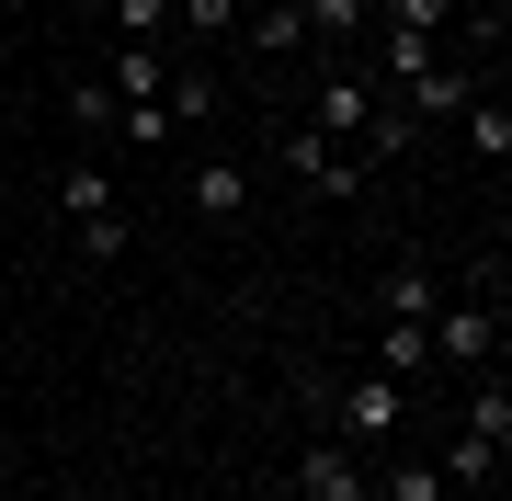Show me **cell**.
Masks as SVG:
<instances>
[{"instance_id": "ffe728a7", "label": "cell", "mask_w": 512, "mask_h": 501, "mask_svg": "<svg viewBox=\"0 0 512 501\" xmlns=\"http://www.w3.org/2000/svg\"><path fill=\"white\" fill-rule=\"evenodd\" d=\"M171 23H183V35H228L239 0H171Z\"/></svg>"}, {"instance_id": "ac0fdd59", "label": "cell", "mask_w": 512, "mask_h": 501, "mask_svg": "<svg viewBox=\"0 0 512 501\" xmlns=\"http://www.w3.org/2000/svg\"><path fill=\"white\" fill-rule=\"evenodd\" d=\"M171 137H183V126H171V103H126V149H171Z\"/></svg>"}, {"instance_id": "4fadbf2b", "label": "cell", "mask_w": 512, "mask_h": 501, "mask_svg": "<svg viewBox=\"0 0 512 501\" xmlns=\"http://www.w3.org/2000/svg\"><path fill=\"white\" fill-rule=\"evenodd\" d=\"M467 149L490 160V171L512 160V103H501V92H467Z\"/></svg>"}, {"instance_id": "30bf717a", "label": "cell", "mask_w": 512, "mask_h": 501, "mask_svg": "<svg viewBox=\"0 0 512 501\" xmlns=\"http://www.w3.org/2000/svg\"><path fill=\"white\" fill-rule=\"evenodd\" d=\"M103 205H114V171H103V160H69V171H57V217H69V228L103 217Z\"/></svg>"}, {"instance_id": "ba28073f", "label": "cell", "mask_w": 512, "mask_h": 501, "mask_svg": "<svg viewBox=\"0 0 512 501\" xmlns=\"http://www.w3.org/2000/svg\"><path fill=\"white\" fill-rule=\"evenodd\" d=\"M501 456H512V445H490V433H456L433 467H444V490H490V479H501Z\"/></svg>"}, {"instance_id": "3957f363", "label": "cell", "mask_w": 512, "mask_h": 501, "mask_svg": "<svg viewBox=\"0 0 512 501\" xmlns=\"http://www.w3.org/2000/svg\"><path fill=\"white\" fill-rule=\"evenodd\" d=\"M330 422H342L353 445H399L410 433V388L399 376H353V388H330Z\"/></svg>"}, {"instance_id": "9a60e30c", "label": "cell", "mask_w": 512, "mask_h": 501, "mask_svg": "<svg viewBox=\"0 0 512 501\" xmlns=\"http://www.w3.org/2000/svg\"><path fill=\"white\" fill-rule=\"evenodd\" d=\"M376 501H456V490H444V467H421V456H399V467H387V490Z\"/></svg>"}, {"instance_id": "d6986e66", "label": "cell", "mask_w": 512, "mask_h": 501, "mask_svg": "<svg viewBox=\"0 0 512 501\" xmlns=\"http://www.w3.org/2000/svg\"><path fill=\"white\" fill-rule=\"evenodd\" d=\"M80 262H126V217H114V205H103V217H80Z\"/></svg>"}, {"instance_id": "52a82bcc", "label": "cell", "mask_w": 512, "mask_h": 501, "mask_svg": "<svg viewBox=\"0 0 512 501\" xmlns=\"http://www.w3.org/2000/svg\"><path fill=\"white\" fill-rule=\"evenodd\" d=\"M376 376H399V388L433 376V331H421V319H387V331H376Z\"/></svg>"}, {"instance_id": "7c38bea8", "label": "cell", "mask_w": 512, "mask_h": 501, "mask_svg": "<svg viewBox=\"0 0 512 501\" xmlns=\"http://www.w3.org/2000/svg\"><path fill=\"white\" fill-rule=\"evenodd\" d=\"M433 308H444V285L421 274V262H399V274L376 285V319H433Z\"/></svg>"}, {"instance_id": "6da1fadb", "label": "cell", "mask_w": 512, "mask_h": 501, "mask_svg": "<svg viewBox=\"0 0 512 501\" xmlns=\"http://www.w3.org/2000/svg\"><path fill=\"white\" fill-rule=\"evenodd\" d=\"M421 331H433V365H456V376H490L501 365V297H444Z\"/></svg>"}, {"instance_id": "8992f818", "label": "cell", "mask_w": 512, "mask_h": 501, "mask_svg": "<svg viewBox=\"0 0 512 501\" xmlns=\"http://www.w3.org/2000/svg\"><path fill=\"white\" fill-rule=\"evenodd\" d=\"M103 92H114V103H160V92H171V57H160V46H114V80H103Z\"/></svg>"}, {"instance_id": "5b68a950", "label": "cell", "mask_w": 512, "mask_h": 501, "mask_svg": "<svg viewBox=\"0 0 512 501\" xmlns=\"http://www.w3.org/2000/svg\"><path fill=\"white\" fill-rule=\"evenodd\" d=\"M399 92H410V103H399V114H410V126H433V114H467V92H478V80L456 69V57H433V69H410V80H399Z\"/></svg>"}, {"instance_id": "44dd1931", "label": "cell", "mask_w": 512, "mask_h": 501, "mask_svg": "<svg viewBox=\"0 0 512 501\" xmlns=\"http://www.w3.org/2000/svg\"><path fill=\"white\" fill-rule=\"evenodd\" d=\"M296 35H308V23H296V0H274V12H262V23H251V46H262V57H285Z\"/></svg>"}, {"instance_id": "277c9868", "label": "cell", "mask_w": 512, "mask_h": 501, "mask_svg": "<svg viewBox=\"0 0 512 501\" xmlns=\"http://www.w3.org/2000/svg\"><path fill=\"white\" fill-rule=\"evenodd\" d=\"M296 501H376V479L342 445H308V456H296Z\"/></svg>"}, {"instance_id": "2e32d148", "label": "cell", "mask_w": 512, "mask_h": 501, "mask_svg": "<svg viewBox=\"0 0 512 501\" xmlns=\"http://www.w3.org/2000/svg\"><path fill=\"white\" fill-rule=\"evenodd\" d=\"M114 35H126V46H160L171 35V0H114Z\"/></svg>"}, {"instance_id": "9c48e42d", "label": "cell", "mask_w": 512, "mask_h": 501, "mask_svg": "<svg viewBox=\"0 0 512 501\" xmlns=\"http://www.w3.org/2000/svg\"><path fill=\"white\" fill-rule=\"evenodd\" d=\"M376 23L410 35V46H444V35H456V0H376Z\"/></svg>"}, {"instance_id": "5bb4252c", "label": "cell", "mask_w": 512, "mask_h": 501, "mask_svg": "<svg viewBox=\"0 0 512 501\" xmlns=\"http://www.w3.org/2000/svg\"><path fill=\"white\" fill-rule=\"evenodd\" d=\"M296 23H308L319 46H353V35L376 23V0H296Z\"/></svg>"}, {"instance_id": "8fae6325", "label": "cell", "mask_w": 512, "mask_h": 501, "mask_svg": "<svg viewBox=\"0 0 512 501\" xmlns=\"http://www.w3.org/2000/svg\"><path fill=\"white\" fill-rule=\"evenodd\" d=\"M251 205V171L239 160H194V217H239Z\"/></svg>"}, {"instance_id": "7a4b0ae2", "label": "cell", "mask_w": 512, "mask_h": 501, "mask_svg": "<svg viewBox=\"0 0 512 501\" xmlns=\"http://www.w3.org/2000/svg\"><path fill=\"white\" fill-rule=\"evenodd\" d=\"M285 171H296V194H319V205H353V194H365V149H342V137H319V126L285 137Z\"/></svg>"}, {"instance_id": "e0dca14e", "label": "cell", "mask_w": 512, "mask_h": 501, "mask_svg": "<svg viewBox=\"0 0 512 501\" xmlns=\"http://www.w3.org/2000/svg\"><path fill=\"white\" fill-rule=\"evenodd\" d=\"M160 103H171V126H194V114H217V80H205V69H171Z\"/></svg>"}]
</instances>
